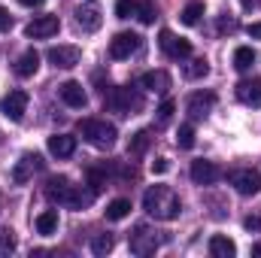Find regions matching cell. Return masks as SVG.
Here are the masks:
<instances>
[{"mask_svg":"<svg viewBox=\"0 0 261 258\" xmlns=\"http://www.w3.org/2000/svg\"><path fill=\"white\" fill-rule=\"evenodd\" d=\"M143 210H146L152 219H158V222H173V219H179L182 203H179V197H176L173 189H167V186H152L149 192L143 194Z\"/></svg>","mask_w":261,"mask_h":258,"instance_id":"cell-1","label":"cell"},{"mask_svg":"<svg viewBox=\"0 0 261 258\" xmlns=\"http://www.w3.org/2000/svg\"><path fill=\"white\" fill-rule=\"evenodd\" d=\"M46 197H49L52 203H67V207H73V210H82V207H88V203L94 200V192H82V189L73 186L67 176H55V179H49V186H46Z\"/></svg>","mask_w":261,"mask_h":258,"instance_id":"cell-2","label":"cell"},{"mask_svg":"<svg viewBox=\"0 0 261 258\" xmlns=\"http://www.w3.org/2000/svg\"><path fill=\"white\" fill-rule=\"evenodd\" d=\"M79 134H82L94 149H113V146H116V137H119L116 125H110V122H103V119H82V122H79Z\"/></svg>","mask_w":261,"mask_h":258,"instance_id":"cell-3","label":"cell"},{"mask_svg":"<svg viewBox=\"0 0 261 258\" xmlns=\"http://www.w3.org/2000/svg\"><path fill=\"white\" fill-rule=\"evenodd\" d=\"M161 246V240L155 237V231H149L146 225H137L130 234V252L134 255H155V249Z\"/></svg>","mask_w":261,"mask_h":258,"instance_id":"cell-4","label":"cell"},{"mask_svg":"<svg viewBox=\"0 0 261 258\" xmlns=\"http://www.w3.org/2000/svg\"><path fill=\"white\" fill-rule=\"evenodd\" d=\"M110 107H113L116 113H122V116H130V113H137V110L143 107V97H140L134 88H113Z\"/></svg>","mask_w":261,"mask_h":258,"instance_id":"cell-5","label":"cell"},{"mask_svg":"<svg viewBox=\"0 0 261 258\" xmlns=\"http://www.w3.org/2000/svg\"><path fill=\"white\" fill-rule=\"evenodd\" d=\"M158 43H161V52H164L167 58H173V61H179V58H189V55H192V43H189V40H182V37H176L173 31H161Z\"/></svg>","mask_w":261,"mask_h":258,"instance_id":"cell-6","label":"cell"},{"mask_svg":"<svg viewBox=\"0 0 261 258\" xmlns=\"http://www.w3.org/2000/svg\"><path fill=\"white\" fill-rule=\"evenodd\" d=\"M0 113H3L9 122H21L24 113H28V94H24V91H9V94L0 100Z\"/></svg>","mask_w":261,"mask_h":258,"instance_id":"cell-7","label":"cell"},{"mask_svg":"<svg viewBox=\"0 0 261 258\" xmlns=\"http://www.w3.org/2000/svg\"><path fill=\"white\" fill-rule=\"evenodd\" d=\"M58 28H61L58 15H37V18L24 28V34H28L31 40H46V37H55Z\"/></svg>","mask_w":261,"mask_h":258,"instance_id":"cell-8","label":"cell"},{"mask_svg":"<svg viewBox=\"0 0 261 258\" xmlns=\"http://www.w3.org/2000/svg\"><path fill=\"white\" fill-rule=\"evenodd\" d=\"M213 107H216V94L213 91H195L189 97V104H186V110H189L192 119H206L213 113Z\"/></svg>","mask_w":261,"mask_h":258,"instance_id":"cell-9","label":"cell"},{"mask_svg":"<svg viewBox=\"0 0 261 258\" xmlns=\"http://www.w3.org/2000/svg\"><path fill=\"white\" fill-rule=\"evenodd\" d=\"M231 186H234L240 194H246V197L258 194V192H261V176H258V170H237V173H231Z\"/></svg>","mask_w":261,"mask_h":258,"instance_id":"cell-10","label":"cell"},{"mask_svg":"<svg viewBox=\"0 0 261 258\" xmlns=\"http://www.w3.org/2000/svg\"><path fill=\"white\" fill-rule=\"evenodd\" d=\"M137 49H140V37H137V34H128V31H125V34H116L113 43H110V55L119 58V61H122V58H130Z\"/></svg>","mask_w":261,"mask_h":258,"instance_id":"cell-11","label":"cell"},{"mask_svg":"<svg viewBox=\"0 0 261 258\" xmlns=\"http://www.w3.org/2000/svg\"><path fill=\"white\" fill-rule=\"evenodd\" d=\"M40 170H43V158H40L37 152H34V155L28 152V155H21V161L15 164V170H12V179L21 186V183H28V179H31L34 173H40Z\"/></svg>","mask_w":261,"mask_h":258,"instance_id":"cell-12","label":"cell"},{"mask_svg":"<svg viewBox=\"0 0 261 258\" xmlns=\"http://www.w3.org/2000/svg\"><path fill=\"white\" fill-rule=\"evenodd\" d=\"M219 176H222V170H219L213 161H203V158L192 161V183H195V186H213Z\"/></svg>","mask_w":261,"mask_h":258,"instance_id":"cell-13","label":"cell"},{"mask_svg":"<svg viewBox=\"0 0 261 258\" xmlns=\"http://www.w3.org/2000/svg\"><path fill=\"white\" fill-rule=\"evenodd\" d=\"M46 55H49V61H52V64L61 67V70L76 67V64H79V58H82V52H79L76 46H52Z\"/></svg>","mask_w":261,"mask_h":258,"instance_id":"cell-14","label":"cell"},{"mask_svg":"<svg viewBox=\"0 0 261 258\" xmlns=\"http://www.w3.org/2000/svg\"><path fill=\"white\" fill-rule=\"evenodd\" d=\"M58 91H61V100H64L67 107H73V110H82V107L88 104V94H85V88H82L79 82H73V79H70V82H64Z\"/></svg>","mask_w":261,"mask_h":258,"instance_id":"cell-15","label":"cell"},{"mask_svg":"<svg viewBox=\"0 0 261 258\" xmlns=\"http://www.w3.org/2000/svg\"><path fill=\"white\" fill-rule=\"evenodd\" d=\"M237 100L246 107H261V79H243L237 85Z\"/></svg>","mask_w":261,"mask_h":258,"instance_id":"cell-16","label":"cell"},{"mask_svg":"<svg viewBox=\"0 0 261 258\" xmlns=\"http://www.w3.org/2000/svg\"><path fill=\"white\" fill-rule=\"evenodd\" d=\"M140 85L149 88V91H155V94H167V88H170V76H167L164 70H149V73H143Z\"/></svg>","mask_w":261,"mask_h":258,"instance_id":"cell-17","label":"cell"},{"mask_svg":"<svg viewBox=\"0 0 261 258\" xmlns=\"http://www.w3.org/2000/svg\"><path fill=\"white\" fill-rule=\"evenodd\" d=\"M49 152H52L55 158H70V155L76 152V137H70V134H55V137H49Z\"/></svg>","mask_w":261,"mask_h":258,"instance_id":"cell-18","label":"cell"},{"mask_svg":"<svg viewBox=\"0 0 261 258\" xmlns=\"http://www.w3.org/2000/svg\"><path fill=\"white\" fill-rule=\"evenodd\" d=\"M210 255L213 258H234L237 255V246L225 234H216V237H210Z\"/></svg>","mask_w":261,"mask_h":258,"instance_id":"cell-19","label":"cell"},{"mask_svg":"<svg viewBox=\"0 0 261 258\" xmlns=\"http://www.w3.org/2000/svg\"><path fill=\"white\" fill-rule=\"evenodd\" d=\"M37 70H40V55H37L34 49H28V52L18 58V64H15V76H21V79H31Z\"/></svg>","mask_w":261,"mask_h":258,"instance_id":"cell-20","label":"cell"},{"mask_svg":"<svg viewBox=\"0 0 261 258\" xmlns=\"http://www.w3.org/2000/svg\"><path fill=\"white\" fill-rule=\"evenodd\" d=\"M37 231H40L43 237H52V234L58 231V210L40 213V216H37Z\"/></svg>","mask_w":261,"mask_h":258,"instance_id":"cell-21","label":"cell"},{"mask_svg":"<svg viewBox=\"0 0 261 258\" xmlns=\"http://www.w3.org/2000/svg\"><path fill=\"white\" fill-rule=\"evenodd\" d=\"M76 24H79L82 31H97V28H100V12L91 9V6H85V9L76 12Z\"/></svg>","mask_w":261,"mask_h":258,"instance_id":"cell-22","label":"cell"},{"mask_svg":"<svg viewBox=\"0 0 261 258\" xmlns=\"http://www.w3.org/2000/svg\"><path fill=\"white\" fill-rule=\"evenodd\" d=\"M200 15H203V3H200V0H192V3H186V9L179 12L182 24H189V28H195L197 21H200Z\"/></svg>","mask_w":261,"mask_h":258,"instance_id":"cell-23","label":"cell"},{"mask_svg":"<svg viewBox=\"0 0 261 258\" xmlns=\"http://www.w3.org/2000/svg\"><path fill=\"white\" fill-rule=\"evenodd\" d=\"M128 213H130V200H125V197H116V200L107 207V219H110V222H122Z\"/></svg>","mask_w":261,"mask_h":258,"instance_id":"cell-24","label":"cell"},{"mask_svg":"<svg viewBox=\"0 0 261 258\" xmlns=\"http://www.w3.org/2000/svg\"><path fill=\"white\" fill-rule=\"evenodd\" d=\"M252 64H255V52H252L249 46H240V49L234 52V67H237V70H249Z\"/></svg>","mask_w":261,"mask_h":258,"instance_id":"cell-25","label":"cell"},{"mask_svg":"<svg viewBox=\"0 0 261 258\" xmlns=\"http://www.w3.org/2000/svg\"><path fill=\"white\" fill-rule=\"evenodd\" d=\"M146 146H149V131H137V134L130 137L128 152L130 155H140V152H146Z\"/></svg>","mask_w":261,"mask_h":258,"instance_id":"cell-26","label":"cell"},{"mask_svg":"<svg viewBox=\"0 0 261 258\" xmlns=\"http://www.w3.org/2000/svg\"><path fill=\"white\" fill-rule=\"evenodd\" d=\"M110 249H113V237H110V234H100V237L91 240V252H94V255H107Z\"/></svg>","mask_w":261,"mask_h":258,"instance_id":"cell-27","label":"cell"},{"mask_svg":"<svg viewBox=\"0 0 261 258\" xmlns=\"http://www.w3.org/2000/svg\"><path fill=\"white\" fill-rule=\"evenodd\" d=\"M206 73H210V64H206L203 58H197V61H192V64L186 67V76H189V79H203Z\"/></svg>","mask_w":261,"mask_h":258,"instance_id":"cell-28","label":"cell"},{"mask_svg":"<svg viewBox=\"0 0 261 258\" xmlns=\"http://www.w3.org/2000/svg\"><path fill=\"white\" fill-rule=\"evenodd\" d=\"M176 143H179L182 149H192V146H195V128H192V125H182L179 134H176Z\"/></svg>","mask_w":261,"mask_h":258,"instance_id":"cell-29","label":"cell"},{"mask_svg":"<svg viewBox=\"0 0 261 258\" xmlns=\"http://www.w3.org/2000/svg\"><path fill=\"white\" fill-rule=\"evenodd\" d=\"M137 18H140L143 24H152V21H155V6H152V3H140V6H137Z\"/></svg>","mask_w":261,"mask_h":258,"instance_id":"cell-30","label":"cell"},{"mask_svg":"<svg viewBox=\"0 0 261 258\" xmlns=\"http://www.w3.org/2000/svg\"><path fill=\"white\" fill-rule=\"evenodd\" d=\"M173 110H176V104H173V100H164V104L158 107V122H161V125H167V122L173 119Z\"/></svg>","mask_w":261,"mask_h":258,"instance_id":"cell-31","label":"cell"},{"mask_svg":"<svg viewBox=\"0 0 261 258\" xmlns=\"http://www.w3.org/2000/svg\"><path fill=\"white\" fill-rule=\"evenodd\" d=\"M134 9H137V0H116V15L119 18H130Z\"/></svg>","mask_w":261,"mask_h":258,"instance_id":"cell-32","label":"cell"},{"mask_svg":"<svg viewBox=\"0 0 261 258\" xmlns=\"http://www.w3.org/2000/svg\"><path fill=\"white\" fill-rule=\"evenodd\" d=\"M170 170V161L167 158H155L152 161V173H167Z\"/></svg>","mask_w":261,"mask_h":258,"instance_id":"cell-33","label":"cell"},{"mask_svg":"<svg viewBox=\"0 0 261 258\" xmlns=\"http://www.w3.org/2000/svg\"><path fill=\"white\" fill-rule=\"evenodd\" d=\"M243 225H246V231H261V216H246Z\"/></svg>","mask_w":261,"mask_h":258,"instance_id":"cell-34","label":"cell"},{"mask_svg":"<svg viewBox=\"0 0 261 258\" xmlns=\"http://www.w3.org/2000/svg\"><path fill=\"white\" fill-rule=\"evenodd\" d=\"M9 28H12V15L0 6V34H3V31H9Z\"/></svg>","mask_w":261,"mask_h":258,"instance_id":"cell-35","label":"cell"},{"mask_svg":"<svg viewBox=\"0 0 261 258\" xmlns=\"http://www.w3.org/2000/svg\"><path fill=\"white\" fill-rule=\"evenodd\" d=\"M249 37L261 40V21H252V24H249Z\"/></svg>","mask_w":261,"mask_h":258,"instance_id":"cell-36","label":"cell"},{"mask_svg":"<svg viewBox=\"0 0 261 258\" xmlns=\"http://www.w3.org/2000/svg\"><path fill=\"white\" fill-rule=\"evenodd\" d=\"M18 3H21V6H31V9H34V6H43L46 0H18Z\"/></svg>","mask_w":261,"mask_h":258,"instance_id":"cell-37","label":"cell"},{"mask_svg":"<svg viewBox=\"0 0 261 258\" xmlns=\"http://www.w3.org/2000/svg\"><path fill=\"white\" fill-rule=\"evenodd\" d=\"M252 255H261V246H255V249H252Z\"/></svg>","mask_w":261,"mask_h":258,"instance_id":"cell-38","label":"cell"}]
</instances>
